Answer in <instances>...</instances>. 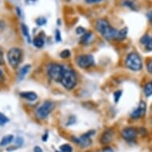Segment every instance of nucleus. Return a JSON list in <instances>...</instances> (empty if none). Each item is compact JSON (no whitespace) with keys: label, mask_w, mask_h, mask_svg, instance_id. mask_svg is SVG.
<instances>
[{"label":"nucleus","mask_w":152,"mask_h":152,"mask_svg":"<svg viewBox=\"0 0 152 152\" xmlns=\"http://www.w3.org/2000/svg\"><path fill=\"white\" fill-rule=\"evenodd\" d=\"M56 152H62V151H56Z\"/></svg>","instance_id":"38"},{"label":"nucleus","mask_w":152,"mask_h":152,"mask_svg":"<svg viewBox=\"0 0 152 152\" xmlns=\"http://www.w3.org/2000/svg\"><path fill=\"white\" fill-rule=\"evenodd\" d=\"M61 40V33L58 30H56V41L57 42H60Z\"/></svg>","instance_id":"29"},{"label":"nucleus","mask_w":152,"mask_h":152,"mask_svg":"<svg viewBox=\"0 0 152 152\" xmlns=\"http://www.w3.org/2000/svg\"><path fill=\"white\" fill-rule=\"evenodd\" d=\"M30 69V65H24L23 68H21L20 70H19V72H18V78H19V80H23V78L25 77L26 75L29 72Z\"/></svg>","instance_id":"14"},{"label":"nucleus","mask_w":152,"mask_h":152,"mask_svg":"<svg viewBox=\"0 0 152 152\" xmlns=\"http://www.w3.org/2000/svg\"><path fill=\"white\" fill-rule=\"evenodd\" d=\"M123 4H124V6H125V7L130 8L131 10H137V6L135 4V1H133V0H124V1L123 2Z\"/></svg>","instance_id":"16"},{"label":"nucleus","mask_w":152,"mask_h":152,"mask_svg":"<svg viewBox=\"0 0 152 152\" xmlns=\"http://www.w3.org/2000/svg\"><path fill=\"white\" fill-rule=\"evenodd\" d=\"M8 122H9L8 117H7L3 113L0 112V126H3Z\"/></svg>","instance_id":"22"},{"label":"nucleus","mask_w":152,"mask_h":152,"mask_svg":"<svg viewBox=\"0 0 152 152\" xmlns=\"http://www.w3.org/2000/svg\"><path fill=\"white\" fill-rule=\"evenodd\" d=\"M53 107H54L53 103L51 102V101H45L36 111L37 116L41 120L45 119L48 115H50V112H52Z\"/></svg>","instance_id":"6"},{"label":"nucleus","mask_w":152,"mask_h":152,"mask_svg":"<svg viewBox=\"0 0 152 152\" xmlns=\"http://www.w3.org/2000/svg\"><path fill=\"white\" fill-rule=\"evenodd\" d=\"M21 29H22V31H23V35L26 37V39L28 40L29 42H30V32H29V29H28L27 26L25 25V24H22L21 25Z\"/></svg>","instance_id":"19"},{"label":"nucleus","mask_w":152,"mask_h":152,"mask_svg":"<svg viewBox=\"0 0 152 152\" xmlns=\"http://www.w3.org/2000/svg\"><path fill=\"white\" fill-rule=\"evenodd\" d=\"M20 96L30 101H34L37 99V95L34 92H22Z\"/></svg>","instance_id":"13"},{"label":"nucleus","mask_w":152,"mask_h":152,"mask_svg":"<svg viewBox=\"0 0 152 152\" xmlns=\"http://www.w3.org/2000/svg\"><path fill=\"white\" fill-rule=\"evenodd\" d=\"M103 152H113V151H112V150L111 149V148H109V147H107L106 149L104 150V151Z\"/></svg>","instance_id":"35"},{"label":"nucleus","mask_w":152,"mask_h":152,"mask_svg":"<svg viewBox=\"0 0 152 152\" xmlns=\"http://www.w3.org/2000/svg\"><path fill=\"white\" fill-rule=\"evenodd\" d=\"M125 64L127 67L132 71H140L142 68V60L140 55L136 53H131L127 55Z\"/></svg>","instance_id":"3"},{"label":"nucleus","mask_w":152,"mask_h":152,"mask_svg":"<svg viewBox=\"0 0 152 152\" xmlns=\"http://www.w3.org/2000/svg\"><path fill=\"white\" fill-rule=\"evenodd\" d=\"M64 70H65V68L63 67L62 65H58V64H50L47 68L48 76L52 80L57 82H60Z\"/></svg>","instance_id":"4"},{"label":"nucleus","mask_w":152,"mask_h":152,"mask_svg":"<svg viewBox=\"0 0 152 152\" xmlns=\"http://www.w3.org/2000/svg\"><path fill=\"white\" fill-rule=\"evenodd\" d=\"M112 137H113V131L112 129H107L101 135L100 142L102 144H107L112 141Z\"/></svg>","instance_id":"11"},{"label":"nucleus","mask_w":152,"mask_h":152,"mask_svg":"<svg viewBox=\"0 0 152 152\" xmlns=\"http://www.w3.org/2000/svg\"><path fill=\"white\" fill-rule=\"evenodd\" d=\"M121 96H122V92L121 91H116L115 92H114V99H115V102L117 103L119 101Z\"/></svg>","instance_id":"26"},{"label":"nucleus","mask_w":152,"mask_h":152,"mask_svg":"<svg viewBox=\"0 0 152 152\" xmlns=\"http://www.w3.org/2000/svg\"><path fill=\"white\" fill-rule=\"evenodd\" d=\"M26 1H27V2H34V1H36V0H26Z\"/></svg>","instance_id":"37"},{"label":"nucleus","mask_w":152,"mask_h":152,"mask_svg":"<svg viewBox=\"0 0 152 152\" xmlns=\"http://www.w3.org/2000/svg\"><path fill=\"white\" fill-rule=\"evenodd\" d=\"M142 45H145L146 50L147 51H152V37H150L149 35H144L140 40Z\"/></svg>","instance_id":"12"},{"label":"nucleus","mask_w":152,"mask_h":152,"mask_svg":"<svg viewBox=\"0 0 152 152\" xmlns=\"http://www.w3.org/2000/svg\"><path fill=\"white\" fill-rule=\"evenodd\" d=\"M147 17L148 18V20H149L150 23H152V10L149 11V12L147 14Z\"/></svg>","instance_id":"31"},{"label":"nucleus","mask_w":152,"mask_h":152,"mask_svg":"<svg viewBox=\"0 0 152 152\" xmlns=\"http://www.w3.org/2000/svg\"><path fill=\"white\" fill-rule=\"evenodd\" d=\"M61 151L62 152H72V147L69 144H64L62 146L60 147Z\"/></svg>","instance_id":"23"},{"label":"nucleus","mask_w":152,"mask_h":152,"mask_svg":"<svg viewBox=\"0 0 152 152\" xmlns=\"http://www.w3.org/2000/svg\"><path fill=\"white\" fill-rule=\"evenodd\" d=\"M94 132L95 131H90V132H86L85 134L82 135V136H80V138H78V139H76V138H73L74 140L73 141L78 143V144H80L81 147H88V146H89L91 144V136L92 135H94Z\"/></svg>","instance_id":"8"},{"label":"nucleus","mask_w":152,"mask_h":152,"mask_svg":"<svg viewBox=\"0 0 152 152\" xmlns=\"http://www.w3.org/2000/svg\"><path fill=\"white\" fill-rule=\"evenodd\" d=\"M127 31H128V29L127 27H124L121 29L120 30H118L116 39H118V40H124V39H125L126 37H127Z\"/></svg>","instance_id":"17"},{"label":"nucleus","mask_w":152,"mask_h":152,"mask_svg":"<svg viewBox=\"0 0 152 152\" xmlns=\"http://www.w3.org/2000/svg\"><path fill=\"white\" fill-rule=\"evenodd\" d=\"M7 59L10 66L16 69L22 59V50L18 48H11L7 53Z\"/></svg>","instance_id":"5"},{"label":"nucleus","mask_w":152,"mask_h":152,"mask_svg":"<svg viewBox=\"0 0 152 152\" xmlns=\"http://www.w3.org/2000/svg\"><path fill=\"white\" fill-rule=\"evenodd\" d=\"M85 3L88 4H96V3H100L104 2L105 0H85Z\"/></svg>","instance_id":"27"},{"label":"nucleus","mask_w":152,"mask_h":152,"mask_svg":"<svg viewBox=\"0 0 152 152\" xmlns=\"http://www.w3.org/2000/svg\"><path fill=\"white\" fill-rule=\"evenodd\" d=\"M77 34H85V30L82 27H78L77 29Z\"/></svg>","instance_id":"32"},{"label":"nucleus","mask_w":152,"mask_h":152,"mask_svg":"<svg viewBox=\"0 0 152 152\" xmlns=\"http://www.w3.org/2000/svg\"><path fill=\"white\" fill-rule=\"evenodd\" d=\"M16 142L18 144V146H21L23 143V140L22 138H18L17 140H16Z\"/></svg>","instance_id":"33"},{"label":"nucleus","mask_w":152,"mask_h":152,"mask_svg":"<svg viewBox=\"0 0 152 152\" xmlns=\"http://www.w3.org/2000/svg\"><path fill=\"white\" fill-rule=\"evenodd\" d=\"M147 112V105L144 101H140V104L136 109L131 114V117L132 119H140L143 117Z\"/></svg>","instance_id":"10"},{"label":"nucleus","mask_w":152,"mask_h":152,"mask_svg":"<svg viewBox=\"0 0 152 152\" xmlns=\"http://www.w3.org/2000/svg\"><path fill=\"white\" fill-rule=\"evenodd\" d=\"M3 73L2 72V70L0 69V82L3 80Z\"/></svg>","instance_id":"36"},{"label":"nucleus","mask_w":152,"mask_h":152,"mask_svg":"<svg viewBox=\"0 0 152 152\" xmlns=\"http://www.w3.org/2000/svg\"><path fill=\"white\" fill-rule=\"evenodd\" d=\"M36 23L37 26H43L46 23V19L45 18H38L36 20Z\"/></svg>","instance_id":"25"},{"label":"nucleus","mask_w":152,"mask_h":152,"mask_svg":"<svg viewBox=\"0 0 152 152\" xmlns=\"http://www.w3.org/2000/svg\"><path fill=\"white\" fill-rule=\"evenodd\" d=\"M147 70H148V72L150 73H151L152 74V59L151 60H150V61L147 64Z\"/></svg>","instance_id":"30"},{"label":"nucleus","mask_w":152,"mask_h":152,"mask_svg":"<svg viewBox=\"0 0 152 152\" xmlns=\"http://www.w3.org/2000/svg\"><path fill=\"white\" fill-rule=\"evenodd\" d=\"M137 130L134 128V127H125L124 129L122 131V137L125 140L127 141H134V140L136 139V136H137Z\"/></svg>","instance_id":"9"},{"label":"nucleus","mask_w":152,"mask_h":152,"mask_svg":"<svg viewBox=\"0 0 152 152\" xmlns=\"http://www.w3.org/2000/svg\"><path fill=\"white\" fill-rule=\"evenodd\" d=\"M143 92L146 96H151L152 95V81L146 84L143 88Z\"/></svg>","instance_id":"18"},{"label":"nucleus","mask_w":152,"mask_h":152,"mask_svg":"<svg viewBox=\"0 0 152 152\" xmlns=\"http://www.w3.org/2000/svg\"><path fill=\"white\" fill-rule=\"evenodd\" d=\"M96 27L98 32L100 33L105 39H107V40L116 39L118 30L114 27H112L107 20L103 19V18L99 19L96 22Z\"/></svg>","instance_id":"1"},{"label":"nucleus","mask_w":152,"mask_h":152,"mask_svg":"<svg viewBox=\"0 0 152 152\" xmlns=\"http://www.w3.org/2000/svg\"><path fill=\"white\" fill-rule=\"evenodd\" d=\"M34 152H43V151L40 147H37H37H35L34 148Z\"/></svg>","instance_id":"34"},{"label":"nucleus","mask_w":152,"mask_h":152,"mask_svg":"<svg viewBox=\"0 0 152 152\" xmlns=\"http://www.w3.org/2000/svg\"><path fill=\"white\" fill-rule=\"evenodd\" d=\"M70 55H71V53H70V51L69 50H63L62 52L60 53L61 58H68L69 57H70Z\"/></svg>","instance_id":"24"},{"label":"nucleus","mask_w":152,"mask_h":152,"mask_svg":"<svg viewBox=\"0 0 152 152\" xmlns=\"http://www.w3.org/2000/svg\"><path fill=\"white\" fill-rule=\"evenodd\" d=\"M94 58L92 55H80L77 58V65L81 69H88L94 65Z\"/></svg>","instance_id":"7"},{"label":"nucleus","mask_w":152,"mask_h":152,"mask_svg":"<svg viewBox=\"0 0 152 152\" xmlns=\"http://www.w3.org/2000/svg\"><path fill=\"white\" fill-rule=\"evenodd\" d=\"M13 140H14V136H13L12 135H5V136L2 139L1 142H0V146H1V147L7 146L8 144H10V142H12Z\"/></svg>","instance_id":"15"},{"label":"nucleus","mask_w":152,"mask_h":152,"mask_svg":"<svg viewBox=\"0 0 152 152\" xmlns=\"http://www.w3.org/2000/svg\"><path fill=\"white\" fill-rule=\"evenodd\" d=\"M33 44L37 48H42L44 45V40L40 37H36L33 40Z\"/></svg>","instance_id":"20"},{"label":"nucleus","mask_w":152,"mask_h":152,"mask_svg":"<svg viewBox=\"0 0 152 152\" xmlns=\"http://www.w3.org/2000/svg\"><path fill=\"white\" fill-rule=\"evenodd\" d=\"M60 82L66 89H72L77 85V76L72 69H65Z\"/></svg>","instance_id":"2"},{"label":"nucleus","mask_w":152,"mask_h":152,"mask_svg":"<svg viewBox=\"0 0 152 152\" xmlns=\"http://www.w3.org/2000/svg\"><path fill=\"white\" fill-rule=\"evenodd\" d=\"M92 32H85L83 36L80 38V42L83 43V44H86L89 42V40L92 37Z\"/></svg>","instance_id":"21"},{"label":"nucleus","mask_w":152,"mask_h":152,"mask_svg":"<svg viewBox=\"0 0 152 152\" xmlns=\"http://www.w3.org/2000/svg\"><path fill=\"white\" fill-rule=\"evenodd\" d=\"M5 63V60H4V55L2 50H0V65H3Z\"/></svg>","instance_id":"28"}]
</instances>
